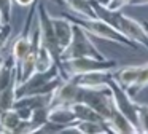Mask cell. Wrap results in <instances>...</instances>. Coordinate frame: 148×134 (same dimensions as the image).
<instances>
[{"instance_id":"obj_25","label":"cell","mask_w":148,"mask_h":134,"mask_svg":"<svg viewBox=\"0 0 148 134\" xmlns=\"http://www.w3.org/2000/svg\"><path fill=\"white\" fill-rule=\"evenodd\" d=\"M131 2H132V0H105L103 5H105L107 8H110V10L119 11V10H123L124 6L131 5Z\"/></svg>"},{"instance_id":"obj_24","label":"cell","mask_w":148,"mask_h":134,"mask_svg":"<svg viewBox=\"0 0 148 134\" xmlns=\"http://www.w3.org/2000/svg\"><path fill=\"white\" fill-rule=\"evenodd\" d=\"M13 15V0H0V19L2 24H10Z\"/></svg>"},{"instance_id":"obj_31","label":"cell","mask_w":148,"mask_h":134,"mask_svg":"<svg viewBox=\"0 0 148 134\" xmlns=\"http://www.w3.org/2000/svg\"><path fill=\"white\" fill-rule=\"evenodd\" d=\"M0 133H3V131H2V126H0Z\"/></svg>"},{"instance_id":"obj_27","label":"cell","mask_w":148,"mask_h":134,"mask_svg":"<svg viewBox=\"0 0 148 134\" xmlns=\"http://www.w3.org/2000/svg\"><path fill=\"white\" fill-rule=\"evenodd\" d=\"M13 2L16 3L18 6H23V8H27V6L34 5V2H35V0H13Z\"/></svg>"},{"instance_id":"obj_18","label":"cell","mask_w":148,"mask_h":134,"mask_svg":"<svg viewBox=\"0 0 148 134\" xmlns=\"http://www.w3.org/2000/svg\"><path fill=\"white\" fill-rule=\"evenodd\" d=\"M21 121H23V118L19 117L16 108H10V110L0 113V126H2L3 133H16Z\"/></svg>"},{"instance_id":"obj_19","label":"cell","mask_w":148,"mask_h":134,"mask_svg":"<svg viewBox=\"0 0 148 134\" xmlns=\"http://www.w3.org/2000/svg\"><path fill=\"white\" fill-rule=\"evenodd\" d=\"M16 86H18V82H16V77L13 78V82L10 83L8 88H5L3 91L0 93V113L10 110L13 108L14 105V101H16Z\"/></svg>"},{"instance_id":"obj_7","label":"cell","mask_w":148,"mask_h":134,"mask_svg":"<svg viewBox=\"0 0 148 134\" xmlns=\"http://www.w3.org/2000/svg\"><path fill=\"white\" fill-rule=\"evenodd\" d=\"M80 94H81V88L77 85L73 77L64 78L58 85V88L53 91L49 107L51 105H72L80 101Z\"/></svg>"},{"instance_id":"obj_21","label":"cell","mask_w":148,"mask_h":134,"mask_svg":"<svg viewBox=\"0 0 148 134\" xmlns=\"http://www.w3.org/2000/svg\"><path fill=\"white\" fill-rule=\"evenodd\" d=\"M16 77V70H14V64L11 59H7L2 67H0V93L5 88L10 86V83L13 82V78Z\"/></svg>"},{"instance_id":"obj_2","label":"cell","mask_w":148,"mask_h":134,"mask_svg":"<svg viewBox=\"0 0 148 134\" xmlns=\"http://www.w3.org/2000/svg\"><path fill=\"white\" fill-rule=\"evenodd\" d=\"M70 19L75 24L81 26L91 37L96 38H102V40L112 41V43L121 45V46H127V48H135L137 45H134L132 41H129L121 32H118L115 27L105 22L100 18H81V16H70Z\"/></svg>"},{"instance_id":"obj_4","label":"cell","mask_w":148,"mask_h":134,"mask_svg":"<svg viewBox=\"0 0 148 134\" xmlns=\"http://www.w3.org/2000/svg\"><path fill=\"white\" fill-rule=\"evenodd\" d=\"M73 24H75V22H73ZM81 56L97 57V59H107V57L99 51V48L92 43L91 35L88 34L81 26L75 24L73 38H72L70 45H69V46L61 53V61L70 59V57H81Z\"/></svg>"},{"instance_id":"obj_15","label":"cell","mask_w":148,"mask_h":134,"mask_svg":"<svg viewBox=\"0 0 148 134\" xmlns=\"http://www.w3.org/2000/svg\"><path fill=\"white\" fill-rule=\"evenodd\" d=\"M62 133H80V134H96V133H108L105 123L99 121H81L77 120L73 124L64 128Z\"/></svg>"},{"instance_id":"obj_3","label":"cell","mask_w":148,"mask_h":134,"mask_svg":"<svg viewBox=\"0 0 148 134\" xmlns=\"http://www.w3.org/2000/svg\"><path fill=\"white\" fill-rule=\"evenodd\" d=\"M118 67V64L112 59H97V57H70V59L61 61V73L62 78H70V77H77L81 73L88 72H96V70H113Z\"/></svg>"},{"instance_id":"obj_26","label":"cell","mask_w":148,"mask_h":134,"mask_svg":"<svg viewBox=\"0 0 148 134\" xmlns=\"http://www.w3.org/2000/svg\"><path fill=\"white\" fill-rule=\"evenodd\" d=\"M10 34H11L10 24H3L0 27V53H2V50L5 48V45H7L8 38H10Z\"/></svg>"},{"instance_id":"obj_14","label":"cell","mask_w":148,"mask_h":134,"mask_svg":"<svg viewBox=\"0 0 148 134\" xmlns=\"http://www.w3.org/2000/svg\"><path fill=\"white\" fill-rule=\"evenodd\" d=\"M53 67H56L53 53L46 48V45L42 43L38 34V41L35 48V72H46V70H51Z\"/></svg>"},{"instance_id":"obj_8","label":"cell","mask_w":148,"mask_h":134,"mask_svg":"<svg viewBox=\"0 0 148 134\" xmlns=\"http://www.w3.org/2000/svg\"><path fill=\"white\" fill-rule=\"evenodd\" d=\"M77 85L84 89H107L112 78V70H96L73 77Z\"/></svg>"},{"instance_id":"obj_9","label":"cell","mask_w":148,"mask_h":134,"mask_svg":"<svg viewBox=\"0 0 148 134\" xmlns=\"http://www.w3.org/2000/svg\"><path fill=\"white\" fill-rule=\"evenodd\" d=\"M51 22L54 27V34L58 38L61 53L70 45L75 32V24L69 16H51Z\"/></svg>"},{"instance_id":"obj_1","label":"cell","mask_w":148,"mask_h":134,"mask_svg":"<svg viewBox=\"0 0 148 134\" xmlns=\"http://www.w3.org/2000/svg\"><path fill=\"white\" fill-rule=\"evenodd\" d=\"M91 3H92L94 13H96L97 18L108 22L112 27H115L118 32H121L129 41H132L137 46H143L148 51V30L145 29L143 22L124 15L121 10L115 11V10L107 8L99 0H91Z\"/></svg>"},{"instance_id":"obj_20","label":"cell","mask_w":148,"mask_h":134,"mask_svg":"<svg viewBox=\"0 0 148 134\" xmlns=\"http://www.w3.org/2000/svg\"><path fill=\"white\" fill-rule=\"evenodd\" d=\"M48 112L49 107H38L34 108L32 115L27 121H29V131L27 133H38V129L48 121Z\"/></svg>"},{"instance_id":"obj_13","label":"cell","mask_w":148,"mask_h":134,"mask_svg":"<svg viewBox=\"0 0 148 134\" xmlns=\"http://www.w3.org/2000/svg\"><path fill=\"white\" fill-rule=\"evenodd\" d=\"M48 121L62 126V131H64V128L70 126L77 121V117L70 105H51L48 112Z\"/></svg>"},{"instance_id":"obj_11","label":"cell","mask_w":148,"mask_h":134,"mask_svg":"<svg viewBox=\"0 0 148 134\" xmlns=\"http://www.w3.org/2000/svg\"><path fill=\"white\" fill-rule=\"evenodd\" d=\"M105 124L108 128V133H138L137 126L123 112H119L115 105H113V110L110 117L107 118Z\"/></svg>"},{"instance_id":"obj_5","label":"cell","mask_w":148,"mask_h":134,"mask_svg":"<svg viewBox=\"0 0 148 134\" xmlns=\"http://www.w3.org/2000/svg\"><path fill=\"white\" fill-rule=\"evenodd\" d=\"M37 13H38L37 29H38V34H40V40L53 53L56 67L59 70L61 69V48H59L58 38H56V34H54V27H53V22H51V15L46 11V8L43 5H38Z\"/></svg>"},{"instance_id":"obj_12","label":"cell","mask_w":148,"mask_h":134,"mask_svg":"<svg viewBox=\"0 0 148 134\" xmlns=\"http://www.w3.org/2000/svg\"><path fill=\"white\" fill-rule=\"evenodd\" d=\"M142 66H124V67H116L112 70V78L118 83L121 88H124L126 91L132 88L137 82L138 72H140Z\"/></svg>"},{"instance_id":"obj_23","label":"cell","mask_w":148,"mask_h":134,"mask_svg":"<svg viewBox=\"0 0 148 134\" xmlns=\"http://www.w3.org/2000/svg\"><path fill=\"white\" fill-rule=\"evenodd\" d=\"M137 129L138 133H148V104L137 102Z\"/></svg>"},{"instance_id":"obj_22","label":"cell","mask_w":148,"mask_h":134,"mask_svg":"<svg viewBox=\"0 0 148 134\" xmlns=\"http://www.w3.org/2000/svg\"><path fill=\"white\" fill-rule=\"evenodd\" d=\"M145 88H148V62L142 64V69H140V72H138L137 82H135V85L132 86L127 93L134 97V96H137L140 91H143Z\"/></svg>"},{"instance_id":"obj_17","label":"cell","mask_w":148,"mask_h":134,"mask_svg":"<svg viewBox=\"0 0 148 134\" xmlns=\"http://www.w3.org/2000/svg\"><path fill=\"white\" fill-rule=\"evenodd\" d=\"M61 2L75 16H81V18H97L96 13H94L91 0H61Z\"/></svg>"},{"instance_id":"obj_29","label":"cell","mask_w":148,"mask_h":134,"mask_svg":"<svg viewBox=\"0 0 148 134\" xmlns=\"http://www.w3.org/2000/svg\"><path fill=\"white\" fill-rule=\"evenodd\" d=\"M5 61H7V59H5V57H3V54H0V67H2V64H3Z\"/></svg>"},{"instance_id":"obj_10","label":"cell","mask_w":148,"mask_h":134,"mask_svg":"<svg viewBox=\"0 0 148 134\" xmlns=\"http://www.w3.org/2000/svg\"><path fill=\"white\" fill-rule=\"evenodd\" d=\"M37 38H38V29H37L34 34H21L19 37L14 40L13 48H11V61L14 64V70L19 66V62L34 50L37 43Z\"/></svg>"},{"instance_id":"obj_30","label":"cell","mask_w":148,"mask_h":134,"mask_svg":"<svg viewBox=\"0 0 148 134\" xmlns=\"http://www.w3.org/2000/svg\"><path fill=\"white\" fill-rule=\"evenodd\" d=\"M2 26H3V24H2V19H0V27H2Z\"/></svg>"},{"instance_id":"obj_16","label":"cell","mask_w":148,"mask_h":134,"mask_svg":"<svg viewBox=\"0 0 148 134\" xmlns=\"http://www.w3.org/2000/svg\"><path fill=\"white\" fill-rule=\"evenodd\" d=\"M70 107H72V110H73L77 120H81V121H99V123H105V120H103V118L100 117V115L97 113V112L94 110V108L91 107L89 104H86V102L78 101V102H75V104H72Z\"/></svg>"},{"instance_id":"obj_28","label":"cell","mask_w":148,"mask_h":134,"mask_svg":"<svg viewBox=\"0 0 148 134\" xmlns=\"http://www.w3.org/2000/svg\"><path fill=\"white\" fill-rule=\"evenodd\" d=\"M148 5V0H132L131 6H147Z\"/></svg>"},{"instance_id":"obj_6","label":"cell","mask_w":148,"mask_h":134,"mask_svg":"<svg viewBox=\"0 0 148 134\" xmlns=\"http://www.w3.org/2000/svg\"><path fill=\"white\" fill-rule=\"evenodd\" d=\"M108 88H110V91H112L113 105H115L119 112H123V113L137 126V102H135L134 99H132V96L129 94L124 88H121L113 78H110Z\"/></svg>"}]
</instances>
